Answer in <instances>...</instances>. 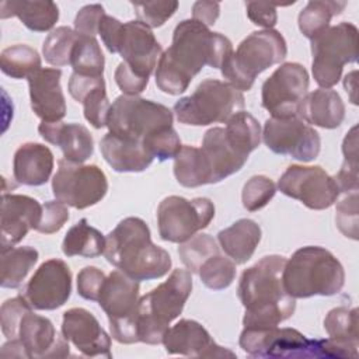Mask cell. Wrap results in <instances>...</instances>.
Listing matches in <instances>:
<instances>
[{"label": "cell", "mask_w": 359, "mask_h": 359, "mask_svg": "<svg viewBox=\"0 0 359 359\" xmlns=\"http://www.w3.org/2000/svg\"><path fill=\"white\" fill-rule=\"evenodd\" d=\"M62 335L84 356L112 358L109 335L101 328L98 320L86 309L74 307L63 313Z\"/></svg>", "instance_id": "ffe728a7"}, {"label": "cell", "mask_w": 359, "mask_h": 359, "mask_svg": "<svg viewBox=\"0 0 359 359\" xmlns=\"http://www.w3.org/2000/svg\"><path fill=\"white\" fill-rule=\"evenodd\" d=\"M79 38V32L69 27H59L45 38L42 53L45 60L56 67L70 65L73 46Z\"/></svg>", "instance_id": "f35d334b"}, {"label": "cell", "mask_w": 359, "mask_h": 359, "mask_svg": "<svg viewBox=\"0 0 359 359\" xmlns=\"http://www.w3.org/2000/svg\"><path fill=\"white\" fill-rule=\"evenodd\" d=\"M104 55L94 36L79 34L70 56V66L73 73L81 76H102L104 73Z\"/></svg>", "instance_id": "8d00e7d4"}, {"label": "cell", "mask_w": 359, "mask_h": 359, "mask_svg": "<svg viewBox=\"0 0 359 359\" xmlns=\"http://www.w3.org/2000/svg\"><path fill=\"white\" fill-rule=\"evenodd\" d=\"M43 206L27 195L3 194L0 222V250L7 251L20 243L27 233L36 230L42 219Z\"/></svg>", "instance_id": "d6986e66"}, {"label": "cell", "mask_w": 359, "mask_h": 359, "mask_svg": "<svg viewBox=\"0 0 359 359\" xmlns=\"http://www.w3.org/2000/svg\"><path fill=\"white\" fill-rule=\"evenodd\" d=\"M115 83L125 95H137L146 88L149 80L137 77L121 62L115 70Z\"/></svg>", "instance_id": "f5cc1de1"}, {"label": "cell", "mask_w": 359, "mask_h": 359, "mask_svg": "<svg viewBox=\"0 0 359 359\" xmlns=\"http://www.w3.org/2000/svg\"><path fill=\"white\" fill-rule=\"evenodd\" d=\"M324 330L330 339L346 349L353 358H358V309L341 306L330 310L324 318Z\"/></svg>", "instance_id": "4dcf8cb0"}, {"label": "cell", "mask_w": 359, "mask_h": 359, "mask_svg": "<svg viewBox=\"0 0 359 359\" xmlns=\"http://www.w3.org/2000/svg\"><path fill=\"white\" fill-rule=\"evenodd\" d=\"M297 116L306 123L335 129L344 122L345 105L337 91L318 88L304 95L297 107Z\"/></svg>", "instance_id": "4316f807"}, {"label": "cell", "mask_w": 359, "mask_h": 359, "mask_svg": "<svg viewBox=\"0 0 359 359\" xmlns=\"http://www.w3.org/2000/svg\"><path fill=\"white\" fill-rule=\"evenodd\" d=\"M192 292L187 269H174L167 280L142 296L137 303V338L149 345L163 344L168 325L175 320Z\"/></svg>", "instance_id": "5b68a950"}, {"label": "cell", "mask_w": 359, "mask_h": 359, "mask_svg": "<svg viewBox=\"0 0 359 359\" xmlns=\"http://www.w3.org/2000/svg\"><path fill=\"white\" fill-rule=\"evenodd\" d=\"M358 128L353 126L345 136L342 143V153H344V167L358 170Z\"/></svg>", "instance_id": "11a10c76"}, {"label": "cell", "mask_w": 359, "mask_h": 359, "mask_svg": "<svg viewBox=\"0 0 359 359\" xmlns=\"http://www.w3.org/2000/svg\"><path fill=\"white\" fill-rule=\"evenodd\" d=\"M105 161L118 172L144 171L154 160L142 142L122 137L108 132L100 142Z\"/></svg>", "instance_id": "484cf974"}, {"label": "cell", "mask_w": 359, "mask_h": 359, "mask_svg": "<svg viewBox=\"0 0 359 359\" xmlns=\"http://www.w3.org/2000/svg\"><path fill=\"white\" fill-rule=\"evenodd\" d=\"M52 191L56 201L76 209H86L105 196L108 181L104 171L94 164L83 165L62 158L52 180Z\"/></svg>", "instance_id": "5bb4252c"}, {"label": "cell", "mask_w": 359, "mask_h": 359, "mask_svg": "<svg viewBox=\"0 0 359 359\" xmlns=\"http://www.w3.org/2000/svg\"><path fill=\"white\" fill-rule=\"evenodd\" d=\"M17 341L22 345L27 359L65 358L69 356V341L59 337L52 321L31 310L21 317L17 330Z\"/></svg>", "instance_id": "44dd1931"}, {"label": "cell", "mask_w": 359, "mask_h": 359, "mask_svg": "<svg viewBox=\"0 0 359 359\" xmlns=\"http://www.w3.org/2000/svg\"><path fill=\"white\" fill-rule=\"evenodd\" d=\"M358 191H353L337 205V227L345 237L352 240H358Z\"/></svg>", "instance_id": "7dc6e473"}, {"label": "cell", "mask_w": 359, "mask_h": 359, "mask_svg": "<svg viewBox=\"0 0 359 359\" xmlns=\"http://www.w3.org/2000/svg\"><path fill=\"white\" fill-rule=\"evenodd\" d=\"M62 70L41 67L28 80L31 108L42 122H59L66 115V101L60 87Z\"/></svg>", "instance_id": "603a6c76"}, {"label": "cell", "mask_w": 359, "mask_h": 359, "mask_svg": "<svg viewBox=\"0 0 359 359\" xmlns=\"http://www.w3.org/2000/svg\"><path fill=\"white\" fill-rule=\"evenodd\" d=\"M226 137L229 143L241 154L247 156L261 143V126L248 112L240 111L226 122Z\"/></svg>", "instance_id": "e575fe53"}, {"label": "cell", "mask_w": 359, "mask_h": 359, "mask_svg": "<svg viewBox=\"0 0 359 359\" xmlns=\"http://www.w3.org/2000/svg\"><path fill=\"white\" fill-rule=\"evenodd\" d=\"M0 17H18L20 21L31 31L45 32L53 28L59 20V8L56 3L49 0L35 1H1Z\"/></svg>", "instance_id": "f546056e"}, {"label": "cell", "mask_w": 359, "mask_h": 359, "mask_svg": "<svg viewBox=\"0 0 359 359\" xmlns=\"http://www.w3.org/2000/svg\"><path fill=\"white\" fill-rule=\"evenodd\" d=\"M219 11H220L219 3L196 1L192 7V20H196V21L205 24L206 27H210L217 20Z\"/></svg>", "instance_id": "db71d44e"}, {"label": "cell", "mask_w": 359, "mask_h": 359, "mask_svg": "<svg viewBox=\"0 0 359 359\" xmlns=\"http://www.w3.org/2000/svg\"><path fill=\"white\" fill-rule=\"evenodd\" d=\"M107 126L111 133L142 142L172 126V112L163 104L137 95H119L111 104Z\"/></svg>", "instance_id": "7c38bea8"}, {"label": "cell", "mask_w": 359, "mask_h": 359, "mask_svg": "<svg viewBox=\"0 0 359 359\" xmlns=\"http://www.w3.org/2000/svg\"><path fill=\"white\" fill-rule=\"evenodd\" d=\"M69 220V210L60 201H48L43 205L42 219L36 227V231L43 234H52L59 231Z\"/></svg>", "instance_id": "c3c4849f"}, {"label": "cell", "mask_w": 359, "mask_h": 359, "mask_svg": "<svg viewBox=\"0 0 359 359\" xmlns=\"http://www.w3.org/2000/svg\"><path fill=\"white\" fill-rule=\"evenodd\" d=\"M201 150L209 164L212 184L240 171L248 160L229 143L224 128H210L203 136Z\"/></svg>", "instance_id": "d4e9b609"}, {"label": "cell", "mask_w": 359, "mask_h": 359, "mask_svg": "<svg viewBox=\"0 0 359 359\" xmlns=\"http://www.w3.org/2000/svg\"><path fill=\"white\" fill-rule=\"evenodd\" d=\"M238 344L254 358H342L330 338L309 339L294 328L244 327Z\"/></svg>", "instance_id": "ba28073f"}, {"label": "cell", "mask_w": 359, "mask_h": 359, "mask_svg": "<svg viewBox=\"0 0 359 359\" xmlns=\"http://www.w3.org/2000/svg\"><path fill=\"white\" fill-rule=\"evenodd\" d=\"M275 192L276 187L271 178L265 175H254L244 184L241 192L243 206L248 212L259 210L269 203Z\"/></svg>", "instance_id": "b9f144b4"}, {"label": "cell", "mask_w": 359, "mask_h": 359, "mask_svg": "<svg viewBox=\"0 0 359 359\" xmlns=\"http://www.w3.org/2000/svg\"><path fill=\"white\" fill-rule=\"evenodd\" d=\"M80 102L83 104L84 118L95 129H101V128L107 126V119H108V112H109L111 104L107 97L105 83H102V84L94 87L91 91H88Z\"/></svg>", "instance_id": "ee69618b"}, {"label": "cell", "mask_w": 359, "mask_h": 359, "mask_svg": "<svg viewBox=\"0 0 359 359\" xmlns=\"http://www.w3.org/2000/svg\"><path fill=\"white\" fill-rule=\"evenodd\" d=\"M53 170V154L49 147L28 142L14 153L13 174L18 184L39 187L43 185Z\"/></svg>", "instance_id": "83f0119b"}, {"label": "cell", "mask_w": 359, "mask_h": 359, "mask_svg": "<svg viewBox=\"0 0 359 359\" xmlns=\"http://www.w3.org/2000/svg\"><path fill=\"white\" fill-rule=\"evenodd\" d=\"M143 146L154 158L160 161L175 158L182 147L180 136L172 126L151 133L143 140Z\"/></svg>", "instance_id": "7bdbcfd3"}, {"label": "cell", "mask_w": 359, "mask_h": 359, "mask_svg": "<svg viewBox=\"0 0 359 359\" xmlns=\"http://www.w3.org/2000/svg\"><path fill=\"white\" fill-rule=\"evenodd\" d=\"M0 69L11 79H28L41 69V57L38 52L28 45H13L1 52Z\"/></svg>", "instance_id": "74e56055"}, {"label": "cell", "mask_w": 359, "mask_h": 359, "mask_svg": "<svg viewBox=\"0 0 359 359\" xmlns=\"http://www.w3.org/2000/svg\"><path fill=\"white\" fill-rule=\"evenodd\" d=\"M345 1H330V0H313L299 14V29L302 34L314 39L317 35L324 32L330 27V21L334 15L341 14L345 8Z\"/></svg>", "instance_id": "d590c367"}, {"label": "cell", "mask_w": 359, "mask_h": 359, "mask_svg": "<svg viewBox=\"0 0 359 359\" xmlns=\"http://www.w3.org/2000/svg\"><path fill=\"white\" fill-rule=\"evenodd\" d=\"M286 53V41L279 31H255L241 41L236 52H231L222 65L220 70L229 84L240 91H248L257 76L268 67L280 63Z\"/></svg>", "instance_id": "52a82bcc"}, {"label": "cell", "mask_w": 359, "mask_h": 359, "mask_svg": "<svg viewBox=\"0 0 359 359\" xmlns=\"http://www.w3.org/2000/svg\"><path fill=\"white\" fill-rule=\"evenodd\" d=\"M282 282L287 294L294 299L332 296L344 287L345 272L341 262L328 250L307 245L286 259Z\"/></svg>", "instance_id": "277c9868"}, {"label": "cell", "mask_w": 359, "mask_h": 359, "mask_svg": "<svg viewBox=\"0 0 359 359\" xmlns=\"http://www.w3.org/2000/svg\"><path fill=\"white\" fill-rule=\"evenodd\" d=\"M247 15L248 18L259 27L265 29H272L278 21L276 6L271 3H258V1H248L245 3Z\"/></svg>", "instance_id": "816d5d0a"}, {"label": "cell", "mask_w": 359, "mask_h": 359, "mask_svg": "<svg viewBox=\"0 0 359 359\" xmlns=\"http://www.w3.org/2000/svg\"><path fill=\"white\" fill-rule=\"evenodd\" d=\"M355 77H356V72H351L349 74L345 76V80H344V87L346 90V93H349L352 104H358L356 95H355V93H356V79Z\"/></svg>", "instance_id": "9f6ffc18"}, {"label": "cell", "mask_w": 359, "mask_h": 359, "mask_svg": "<svg viewBox=\"0 0 359 359\" xmlns=\"http://www.w3.org/2000/svg\"><path fill=\"white\" fill-rule=\"evenodd\" d=\"M38 132L48 143L59 146L67 161L81 164L93 156L94 142L88 129L80 123L41 122Z\"/></svg>", "instance_id": "cb8c5ba5"}, {"label": "cell", "mask_w": 359, "mask_h": 359, "mask_svg": "<svg viewBox=\"0 0 359 359\" xmlns=\"http://www.w3.org/2000/svg\"><path fill=\"white\" fill-rule=\"evenodd\" d=\"M309 74L300 63L280 65L262 84V107L271 118L297 115V107L307 94Z\"/></svg>", "instance_id": "2e32d148"}, {"label": "cell", "mask_w": 359, "mask_h": 359, "mask_svg": "<svg viewBox=\"0 0 359 359\" xmlns=\"http://www.w3.org/2000/svg\"><path fill=\"white\" fill-rule=\"evenodd\" d=\"M311 70L321 88L334 87L346 63L358 60V28L351 22L328 27L311 39Z\"/></svg>", "instance_id": "30bf717a"}, {"label": "cell", "mask_w": 359, "mask_h": 359, "mask_svg": "<svg viewBox=\"0 0 359 359\" xmlns=\"http://www.w3.org/2000/svg\"><path fill=\"white\" fill-rule=\"evenodd\" d=\"M215 217V205L208 198L188 201L182 196H167L157 208L158 234L170 243H184L209 226Z\"/></svg>", "instance_id": "4fadbf2b"}, {"label": "cell", "mask_w": 359, "mask_h": 359, "mask_svg": "<svg viewBox=\"0 0 359 359\" xmlns=\"http://www.w3.org/2000/svg\"><path fill=\"white\" fill-rule=\"evenodd\" d=\"M231 52L229 38L196 20H184L172 32L171 46L158 59L156 84L163 93L178 95L205 66L220 69Z\"/></svg>", "instance_id": "6da1fadb"}, {"label": "cell", "mask_w": 359, "mask_h": 359, "mask_svg": "<svg viewBox=\"0 0 359 359\" xmlns=\"http://www.w3.org/2000/svg\"><path fill=\"white\" fill-rule=\"evenodd\" d=\"M102 255L136 280L161 278L172 264L170 254L151 241L147 224L139 217H126L118 223L105 237Z\"/></svg>", "instance_id": "3957f363"}, {"label": "cell", "mask_w": 359, "mask_h": 359, "mask_svg": "<svg viewBox=\"0 0 359 359\" xmlns=\"http://www.w3.org/2000/svg\"><path fill=\"white\" fill-rule=\"evenodd\" d=\"M278 189L314 210L332 206L339 195L335 180L318 165H289L278 181Z\"/></svg>", "instance_id": "e0dca14e"}, {"label": "cell", "mask_w": 359, "mask_h": 359, "mask_svg": "<svg viewBox=\"0 0 359 359\" xmlns=\"http://www.w3.org/2000/svg\"><path fill=\"white\" fill-rule=\"evenodd\" d=\"M38 261V251L34 247H17L1 251L0 285L7 289H17Z\"/></svg>", "instance_id": "836d02e7"}, {"label": "cell", "mask_w": 359, "mask_h": 359, "mask_svg": "<svg viewBox=\"0 0 359 359\" xmlns=\"http://www.w3.org/2000/svg\"><path fill=\"white\" fill-rule=\"evenodd\" d=\"M178 254L191 273H198L201 265L219 254V247L209 234H196L178 247Z\"/></svg>", "instance_id": "60d3db41"}, {"label": "cell", "mask_w": 359, "mask_h": 359, "mask_svg": "<svg viewBox=\"0 0 359 359\" xmlns=\"http://www.w3.org/2000/svg\"><path fill=\"white\" fill-rule=\"evenodd\" d=\"M163 345L170 355H182L191 358H223L236 355L219 346L210 334L194 320H180L175 325L168 328L164 335Z\"/></svg>", "instance_id": "7402d4cb"}, {"label": "cell", "mask_w": 359, "mask_h": 359, "mask_svg": "<svg viewBox=\"0 0 359 359\" xmlns=\"http://www.w3.org/2000/svg\"><path fill=\"white\" fill-rule=\"evenodd\" d=\"M217 241L234 264H245L261 241V227L251 219H240L230 227L220 230Z\"/></svg>", "instance_id": "f1b7e54d"}, {"label": "cell", "mask_w": 359, "mask_h": 359, "mask_svg": "<svg viewBox=\"0 0 359 359\" xmlns=\"http://www.w3.org/2000/svg\"><path fill=\"white\" fill-rule=\"evenodd\" d=\"M70 293V268L65 261L52 258L41 264L20 294L34 310H55L69 300Z\"/></svg>", "instance_id": "ac0fdd59"}, {"label": "cell", "mask_w": 359, "mask_h": 359, "mask_svg": "<svg viewBox=\"0 0 359 359\" xmlns=\"http://www.w3.org/2000/svg\"><path fill=\"white\" fill-rule=\"evenodd\" d=\"M105 237L93 226L87 219L79 220L72 226L62 243V251L66 257H84L94 258L104 254Z\"/></svg>", "instance_id": "d6a6232c"}, {"label": "cell", "mask_w": 359, "mask_h": 359, "mask_svg": "<svg viewBox=\"0 0 359 359\" xmlns=\"http://www.w3.org/2000/svg\"><path fill=\"white\" fill-rule=\"evenodd\" d=\"M285 264L282 255H266L241 273L237 296L245 309L244 327H278L294 313L296 300L282 282Z\"/></svg>", "instance_id": "7a4b0ae2"}, {"label": "cell", "mask_w": 359, "mask_h": 359, "mask_svg": "<svg viewBox=\"0 0 359 359\" xmlns=\"http://www.w3.org/2000/svg\"><path fill=\"white\" fill-rule=\"evenodd\" d=\"M262 140L271 151L290 156L299 161L314 160L321 147V139L317 130L297 115L266 119Z\"/></svg>", "instance_id": "9a60e30c"}, {"label": "cell", "mask_w": 359, "mask_h": 359, "mask_svg": "<svg viewBox=\"0 0 359 359\" xmlns=\"http://www.w3.org/2000/svg\"><path fill=\"white\" fill-rule=\"evenodd\" d=\"M198 275L206 287L222 290L233 283L236 278V264L233 259L219 252L201 265Z\"/></svg>", "instance_id": "ab89813d"}, {"label": "cell", "mask_w": 359, "mask_h": 359, "mask_svg": "<svg viewBox=\"0 0 359 359\" xmlns=\"http://www.w3.org/2000/svg\"><path fill=\"white\" fill-rule=\"evenodd\" d=\"M104 15H105V11L101 4L84 6L74 18V29L81 35L95 38Z\"/></svg>", "instance_id": "f907efd6"}, {"label": "cell", "mask_w": 359, "mask_h": 359, "mask_svg": "<svg viewBox=\"0 0 359 359\" xmlns=\"http://www.w3.org/2000/svg\"><path fill=\"white\" fill-rule=\"evenodd\" d=\"M105 278L104 272L95 266L83 268L77 275V293L86 300L98 302Z\"/></svg>", "instance_id": "681fc988"}, {"label": "cell", "mask_w": 359, "mask_h": 359, "mask_svg": "<svg viewBox=\"0 0 359 359\" xmlns=\"http://www.w3.org/2000/svg\"><path fill=\"white\" fill-rule=\"evenodd\" d=\"M139 280L122 271H112L101 287L98 304L105 311L111 337L119 344H136Z\"/></svg>", "instance_id": "8fae6325"}, {"label": "cell", "mask_w": 359, "mask_h": 359, "mask_svg": "<svg viewBox=\"0 0 359 359\" xmlns=\"http://www.w3.org/2000/svg\"><path fill=\"white\" fill-rule=\"evenodd\" d=\"M137 21L149 28L161 27L178 8V1H132Z\"/></svg>", "instance_id": "f6af8a7d"}, {"label": "cell", "mask_w": 359, "mask_h": 359, "mask_svg": "<svg viewBox=\"0 0 359 359\" xmlns=\"http://www.w3.org/2000/svg\"><path fill=\"white\" fill-rule=\"evenodd\" d=\"M244 95L229 83L208 79L194 94L180 98L174 105L177 119L184 125L205 126L215 122H227L243 111Z\"/></svg>", "instance_id": "9c48e42d"}, {"label": "cell", "mask_w": 359, "mask_h": 359, "mask_svg": "<svg viewBox=\"0 0 359 359\" xmlns=\"http://www.w3.org/2000/svg\"><path fill=\"white\" fill-rule=\"evenodd\" d=\"M98 34L111 53H119L123 65L137 77L149 80L161 56V45L151 29L140 21L122 24L111 15H104Z\"/></svg>", "instance_id": "8992f818"}, {"label": "cell", "mask_w": 359, "mask_h": 359, "mask_svg": "<svg viewBox=\"0 0 359 359\" xmlns=\"http://www.w3.org/2000/svg\"><path fill=\"white\" fill-rule=\"evenodd\" d=\"M32 307L27 303V300L20 294L17 297L8 299L1 304L0 309V318H1V332L7 339L17 338L18 324L21 317L25 311L31 310ZM34 310V309H32Z\"/></svg>", "instance_id": "bcb514c9"}, {"label": "cell", "mask_w": 359, "mask_h": 359, "mask_svg": "<svg viewBox=\"0 0 359 359\" xmlns=\"http://www.w3.org/2000/svg\"><path fill=\"white\" fill-rule=\"evenodd\" d=\"M174 175L180 185L185 188H196L212 184L209 164L201 149L194 146H182L174 158Z\"/></svg>", "instance_id": "1f68e13d"}]
</instances>
